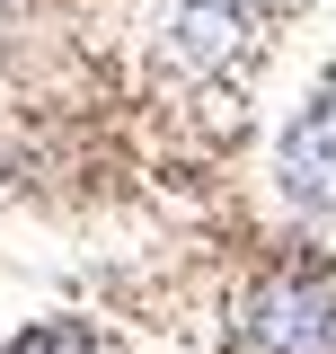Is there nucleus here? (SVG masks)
Wrapping results in <instances>:
<instances>
[{
  "label": "nucleus",
  "instance_id": "f03ea898",
  "mask_svg": "<svg viewBox=\"0 0 336 354\" xmlns=\"http://www.w3.org/2000/svg\"><path fill=\"white\" fill-rule=\"evenodd\" d=\"M283 186H292V204H310L319 221H336V97H319V106L283 133Z\"/></svg>",
  "mask_w": 336,
  "mask_h": 354
},
{
  "label": "nucleus",
  "instance_id": "7ed1b4c3",
  "mask_svg": "<svg viewBox=\"0 0 336 354\" xmlns=\"http://www.w3.org/2000/svg\"><path fill=\"white\" fill-rule=\"evenodd\" d=\"M0 354H115V337H97L88 319H44V328H27V337H9Z\"/></svg>",
  "mask_w": 336,
  "mask_h": 354
},
{
  "label": "nucleus",
  "instance_id": "f257e3e1",
  "mask_svg": "<svg viewBox=\"0 0 336 354\" xmlns=\"http://www.w3.org/2000/svg\"><path fill=\"white\" fill-rule=\"evenodd\" d=\"M230 346L239 354H336V274L310 257L248 274L239 310H230Z\"/></svg>",
  "mask_w": 336,
  "mask_h": 354
}]
</instances>
